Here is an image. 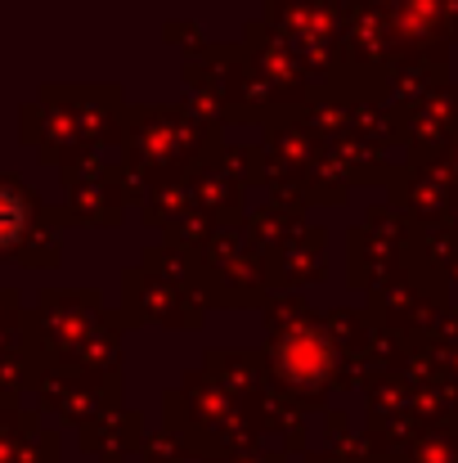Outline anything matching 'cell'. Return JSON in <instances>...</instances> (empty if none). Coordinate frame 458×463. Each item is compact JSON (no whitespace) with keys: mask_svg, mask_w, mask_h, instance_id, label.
Segmentation results:
<instances>
[{"mask_svg":"<svg viewBox=\"0 0 458 463\" xmlns=\"http://www.w3.org/2000/svg\"><path fill=\"white\" fill-rule=\"evenodd\" d=\"M23 225H27V207H23V198H18L14 189H0V248L14 243V239L23 234Z\"/></svg>","mask_w":458,"mask_h":463,"instance_id":"obj_1","label":"cell"}]
</instances>
